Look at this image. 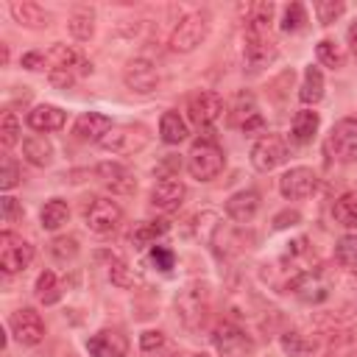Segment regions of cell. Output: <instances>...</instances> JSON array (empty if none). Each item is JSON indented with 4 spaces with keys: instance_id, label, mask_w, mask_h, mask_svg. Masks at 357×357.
<instances>
[{
    "instance_id": "cell-39",
    "label": "cell",
    "mask_w": 357,
    "mask_h": 357,
    "mask_svg": "<svg viewBox=\"0 0 357 357\" xmlns=\"http://www.w3.org/2000/svg\"><path fill=\"white\" fill-rule=\"evenodd\" d=\"M335 257L343 265H357V234H346L335 243Z\"/></svg>"
},
{
    "instance_id": "cell-45",
    "label": "cell",
    "mask_w": 357,
    "mask_h": 357,
    "mask_svg": "<svg viewBox=\"0 0 357 357\" xmlns=\"http://www.w3.org/2000/svg\"><path fill=\"white\" fill-rule=\"evenodd\" d=\"M45 61H47V56L42 53V50H31V53H22V59H20V64L25 67V70H45Z\"/></svg>"
},
{
    "instance_id": "cell-47",
    "label": "cell",
    "mask_w": 357,
    "mask_h": 357,
    "mask_svg": "<svg viewBox=\"0 0 357 357\" xmlns=\"http://www.w3.org/2000/svg\"><path fill=\"white\" fill-rule=\"evenodd\" d=\"M240 128H243V134H262V131H265V117H262L259 112H254Z\"/></svg>"
},
{
    "instance_id": "cell-11",
    "label": "cell",
    "mask_w": 357,
    "mask_h": 357,
    "mask_svg": "<svg viewBox=\"0 0 357 357\" xmlns=\"http://www.w3.org/2000/svg\"><path fill=\"white\" fill-rule=\"evenodd\" d=\"M206 304H209V293L204 284H190L176 296V310L181 315V321L192 329L198 321H204L206 315Z\"/></svg>"
},
{
    "instance_id": "cell-49",
    "label": "cell",
    "mask_w": 357,
    "mask_h": 357,
    "mask_svg": "<svg viewBox=\"0 0 357 357\" xmlns=\"http://www.w3.org/2000/svg\"><path fill=\"white\" fill-rule=\"evenodd\" d=\"M190 357H209L206 351H195V354H190Z\"/></svg>"
},
{
    "instance_id": "cell-48",
    "label": "cell",
    "mask_w": 357,
    "mask_h": 357,
    "mask_svg": "<svg viewBox=\"0 0 357 357\" xmlns=\"http://www.w3.org/2000/svg\"><path fill=\"white\" fill-rule=\"evenodd\" d=\"M346 39H349V50H351V56L357 59V20L349 25V31H346Z\"/></svg>"
},
{
    "instance_id": "cell-42",
    "label": "cell",
    "mask_w": 357,
    "mask_h": 357,
    "mask_svg": "<svg viewBox=\"0 0 357 357\" xmlns=\"http://www.w3.org/2000/svg\"><path fill=\"white\" fill-rule=\"evenodd\" d=\"M0 215H3L6 223H14V220L22 218V204L17 198H11V195H3L0 198Z\"/></svg>"
},
{
    "instance_id": "cell-4",
    "label": "cell",
    "mask_w": 357,
    "mask_h": 357,
    "mask_svg": "<svg viewBox=\"0 0 357 357\" xmlns=\"http://www.w3.org/2000/svg\"><path fill=\"white\" fill-rule=\"evenodd\" d=\"M33 262V245L14 231L0 234V268L3 273H20Z\"/></svg>"
},
{
    "instance_id": "cell-8",
    "label": "cell",
    "mask_w": 357,
    "mask_h": 357,
    "mask_svg": "<svg viewBox=\"0 0 357 357\" xmlns=\"http://www.w3.org/2000/svg\"><path fill=\"white\" fill-rule=\"evenodd\" d=\"M284 159H287V145L279 134H262L251 148V165L259 173H268V170L284 165Z\"/></svg>"
},
{
    "instance_id": "cell-17",
    "label": "cell",
    "mask_w": 357,
    "mask_h": 357,
    "mask_svg": "<svg viewBox=\"0 0 357 357\" xmlns=\"http://www.w3.org/2000/svg\"><path fill=\"white\" fill-rule=\"evenodd\" d=\"M47 59L53 61L56 70H67V73H73L75 78L92 73V61H89L78 47H70V45H53L50 53H47Z\"/></svg>"
},
{
    "instance_id": "cell-24",
    "label": "cell",
    "mask_w": 357,
    "mask_h": 357,
    "mask_svg": "<svg viewBox=\"0 0 357 357\" xmlns=\"http://www.w3.org/2000/svg\"><path fill=\"white\" fill-rule=\"evenodd\" d=\"M22 156L33 167H47L53 162V145L42 134H31V137L22 139Z\"/></svg>"
},
{
    "instance_id": "cell-43",
    "label": "cell",
    "mask_w": 357,
    "mask_h": 357,
    "mask_svg": "<svg viewBox=\"0 0 357 357\" xmlns=\"http://www.w3.org/2000/svg\"><path fill=\"white\" fill-rule=\"evenodd\" d=\"M162 346H165V335H162L159 329H148V332L139 335V349H142V351H156V349H162Z\"/></svg>"
},
{
    "instance_id": "cell-46",
    "label": "cell",
    "mask_w": 357,
    "mask_h": 357,
    "mask_svg": "<svg viewBox=\"0 0 357 357\" xmlns=\"http://www.w3.org/2000/svg\"><path fill=\"white\" fill-rule=\"evenodd\" d=\"M47 78H50V84H53L56 89H67V86L75 84V75H73V73H67V70H56V67L50 70Z\"/></svg>"
},
{
    "instance_id": "cell-34",
    "label": "cell",
    "mask_w": 357,
    "mask_h": 357,
    "mask_svg": "<svg viewBox=\"0 0 357 357\" xmlns=\"http://www.w3.org/2000/svg\"><path fill=\"white\" fill-rule=\"evenodd\" d=\"M279 343H282V351L287 357H307L315 349V343L307 335H301V332H284Z\"/></svg>"
},
{
    "instance_id": "cell-20",
    "label": "cell",
    "mask_w": 357,
    "mask_h": 357,
    "mask_svg": "<svg viewBox=\"0 0 357 357\" xmlns=\"http://www.w3.org/2000/svg\"><path fill=\"white\" fill-rule=\"evenodd\" d=\"M25 123H28L33 131L47 134V131H59V128L67 123V114H64L59 106L39 103V106H33V109L25 114Z\"/></svg>"
},
{
    "instance_id": "cell-5",
    "label": "cell",
    "mask_w": 357,
    "mask_h": 357,
    "mask_svg": "<svg viewBox=\"0 0 357 357\" xmlns=\"http://www.w3.org/2000/svg\"><path fill=\"white\" fill-rule=\"evenodd\" d=\"M84 220H86L89 231H95V234H112L123 223V209L112 198H92L89 206H86V212H84Z\"/></svg>"
},
{
    "instance_id": "cell-32",
    "label": "cell",
    "mask_w": 357,
    "mask_h": 357,
    "mask_svg": "<svg viewBox=\"0 0 357 357\" xmlns=\"http://www.w3.org/2000/svg\"><path fill=\"white\" fill-rule=\"evenodd\" d=\"M315 56H318V61H321L324 67H329V70H340V67L346 64V50H343V45H337L335 39H321V42L315 45Z\"/></svg>"
},
{
    "instance_id": "cell-27",
    "label": "cell",
    "mask_w": 357,
    "mask_h": 357,
    "mask_svg": "<svg viewBox=\"0 0 357 357\" xmlns=\"http://www.w3.org/2000/svg\"><path fill=\"white\" fill-rule=\"evenodd\" d=\"M67 220H70V206H67V201H61V198H50V201L42 206V212H39V223H42V229H47V231L61 229Z\"/></svg>"
},
{
    "instance_id": "cell-9",
    "label": "cell",
    "mask_w": 357,
    "mask_h": 357,
    "mask_svg": "<svg viewBox=\"0 0 357 357\" xmlns=\"http://www.w3.org/2000/svg\"><path fill=\"white\" fill-rule=\"evenodd\" d=\"M329 151L340 162L357 159V117H343L329 131Z\"/></svg>"
},
{
    "instance_id": "cell-30",
    "label": "cell",
    "mask_w": 357,
    "mask_h": 357,
    "mask_svg": "<svg viewBox=\"0 0 357 357\" xmlns=\"http://www.w3.org/2000/svg\"><path fill=\"white\" fill-rule=\"evenodd\" d=\"M33 293H36V298H39L45 307L56 304V301L61 298V284H59V276H56L53 271H42V273L36 276Z\"/></svg>"
},
{
    "instance_id": "cell-6",
    "label": "cell",
    "mask_w": 357,
    "mask_h": 357,
    "mask_svg": "<svg viewBox=\"0 0 357 357\" xmlns=\"http://www.w3.org/2000/svg\"><path fill=\"white\" fill-rule=\"evenodd\" d=\"M145 145H148V131L142 126H112V131L100 139L103 151H112V153H120V156L137 153Z\"/></svg>"
},
{
    "instance_id": "cell-36",
    "label": "cell",
    "mask_w": 357,
    "mask_h": 357,
    "mask_svg": "<svg viewBox=\"0 0 357 357\" xmlns=\"http://www.w3.org/2000/svg\"><path fill=\"white\" fill-rule=\"evenodd\" d=\"M307 25V8L301 6V3H290L287 8H284V14H282V31L284 33H296V31H301Z\"/></svg>"
},
{
    "instance_id": "cell-3",
    "label": "cell",
    "mask_w": 357,
    "mask_h": 357,
    "mask_svg": "<svg viewBox=\"0 0 357 357\" xmlns=\"http://www.w3.org/2000/svg\"><path fill=\"white\" fill-rule=\"evenodd\" d=\"M212 346L218 357H254V340L234 324H220L212 332Z\"/></svg>"
},
{
    "instance_id": "cell-14",
    "label": "cell",
    "mask_w": 357,
    "mask_h": 357,
    "mask_svg": "<svg viewBox=\"0 0 357 357\" xmlns=\"http://www.w3.org/2000/svg\"><path fill=\"white\" fill-rule=\"evenodd\" d=\"M89 357H126L128 354V337L120 329H98L86 340Z\"/></svg>"
},
{
    "instance_id": "cell-15",
    "label": "cell",
    "mask_w": 357,
    "mask_h": 357,
    "mask_svg": "<svg viewBox=\"0 0 357 357\" xmlns=\"http://www.w3.org/2000/svg\"><path fill=\"white\" fill-rule=\"evenodd\" d=\"M279 56V47L273 42V36H259V33H245V50H243V59L251 70H262L268 67L273 59Z\"/></svg>"
},
{
    "instance_id": "cell-19",
    "label": "cell",
    "mask_w": 357,
    "mask_h": 357,
    "mask_svg": "<svg viewBox=\"0 0 357 357\" xmlns=\"http://www.w3.org/2000/svg\"><path fill=\"white\" fill-rule=\"evenodd\" d=\"M287 290H293V296H298V298L307 301V304H318V301H324V298L329 296V287H326L324 276L315 273V271L296 276V279L287 284Z\"/></svg>"
},
{
    "instance_id": "cell-22",
    "label": "cell",
    "mask_w": 357,
    "mask_h": 357,
    "mask_svg": "<svg viewBox=\"0 0 357 357\" xmlns=\"http://www.w3.org/2000/svg\"><path fill=\"white\" fill-rule=\"evenodd\" d=\"M8 11H11L14 22H20L22 28H45V25H50V14L33 0H14L8 6Z\"/></svg>"
},
{
    "instance_id": "cell-26",
    "label": "cell",
    "mask_w": 357,
    "mask_h": 357,
    "mask_svg": "<svg viewBox=\"0 0 357 357\" xmlns=\"http://www.w3.org/2000/svg\"><path fill=\"white\" fill-rule=\"evenodd\" d=\"M187 123L181 120V114L178 112H165L162 114V120H159V137H162V142H167V145H178V142H184L187 139Z\"/></svg>"
},
{
    "instance_id": "cell-38",
    "label": "cell",
    "mask_w": 357,
    "mask_h": 357,
    "mask_svg": "<svg viewBox=\"0 0 357 357\" xmlns=\"http://www.w3.org/2000/svg\"><path fill=\"white\" fill-rule=\"evenodd\" d=\"M109 279H112V284H117V287H131V284L137 282L134 271H131L128 262H123L120 257H112V262H109Z\"/></svg>"
},
{
    "instance_id": "cell-7",
    "label": "cell",
    "mask_w": 357,
    "mask_h": 357,
    "mask_svg": "<svg viewBox=\"0 0 357 357\" xmlns=\"http://www.w3.org/2000/svg\"><path fill=\"white\" fill-rule=\"evenodd\" d=\"M8 329L22 346H36V343L45 340V321L33 307L14 310L11 318H8Z\"/></svg>"
},
{
    "instance_id": "cell-1",
    "label": "cell",
    "mask_w": 357,
    "mask_h": 357,
    "mask_svg": "<svg viewBox=\"0 0 357 357\" xmlns=\"http://www.w3.org/2000/svg\"><path fill=\"white\" fill-rule=\"evenodd\" d=\"M223 167H226V156H223V151L218 148V142H215L212 137L198 139V142L192 145V151L187 153V170H190V176L198 178V181H212V178H218V176L223 173Z\"/></svg>"
},
{
    "instance_id": "cell-12",
    "label": "cell",
    "mask_w": 357,
    "mask_h": 357,
    "mask_svg": "<svg viewBox=\"0 0 357 357\" xmlns=\"http://www.w3.org/2000/svg\"><path fill=\"white\" fill-rule=\"evenodd\" d=\"M123 81L137 95H151L159 86V73L148 59H131L123 70Z\"/></svg>"
},
{
    "instance_id": "cell-16",
    "label": "cell",
    "mask_w": 357,
    "mask_h": 357,
    "mask_svg": "<svg viewBox=\"0 0 357 357\" xmlns=\"http://www.w3.org/2000/svg\"><path fill=\"white\" fill-rule=\"evenodd\" d=\"M190 120L195 126H212L220 120V114L226 112L223 106V98L218 92H198L192 100H190Z\"/></svg>"
},
{
    "instance_id": "cell-29",
    "label": "cell",
    "mask_w": 357,
    "mask_h": 357,
    "mask_svg": "<svg viewBox=\"0 0 357 357\" xmlns=\"http://www.w3.org/2000/svg\"><path fill=\"white\" fill-rule=\"evenodd\" d=\"M332 218L337 226L354 229L357 226V192H343L335 204H332Z\"/></svg>"
},
{
    "instance_id": "cell-33",
    "label": "cell",
    "mask_w": 357,
    "mask_h": 357,
    "mask_svg": "<svg viewBox=\"0 0 357 357\" xmlns=\"http://www.w3.org/2000/svg\"><path fill=\"white\" fill-rule=\"evenodd\" d=\"M78 251H81V245H78V237H73V234H59V237L50 240V257L59 259V262L75 259Z\"/></svg>"
},
{
    "instance_id": "cell-41",
    "label": "cell",
    "mask_w": 357,
    "mask_h": 357,
    "mask_svg": "<svg viewBox=\"0 0 357 357\" xmlns=\"http://www.w3.org/2000/svg\"><path fill=\"white\" fill-rule=\"evenodd\" d=\"M148 259H151V265L159 268V271H170V268L176 265V254H173V248H167V245H153L151 254H148Z\"/></svg>"
},
{
    "instance_id": "cell-37",
    "label": "cell",
    "mask_w": 357,
    "mask_h": 357,
    "mask_svg": "<svg viewBox=\"0 0 357 357\" xmlns=\"http://www.w3.org/2000/svg\"><path fill=\"white\" fill-rule=\"evenodd\" d=\"M346 11V3L343 0H321L315 3V17L321 25H332L335 20H340Z\"/></svg>"
},
{
    "instance_id": "cell-28",
    "label": "cell",
    "mask_w": 357,
    "mask_h": 357,
    "mask_svg": "<svg viewBox=\"0 0 357 357\" xmlns=\"http://www.w3.org/2000/svg\"><path fill=\"white\" fill-rule=\"evenodd\" d=\"M67 31H70L73 39H78V42L92 39V33H95V11H92V8H75V11L70 14V20H67Z\"/></svg>"
},
{
    "instance_id": "cell-21",
    "label": "cell",
    "mask_w": 357,
    "mask_h": 357,
    "mask_svg": "<svg viewBox=\"0 0 357 357\" xmlns=\"http://www.w3.org/2000/svg\"><path fill=\"white\" fill-rule=\"evenodd\" d=\"M259 212V192L257 190H240L226 201V215L234 223H248Z\"/></svg>"
},
{
    "instance_id": "cell-25",
    "label": "cell",
    "mask_w": 357,
    "mask_h": 357,
    "mask_svg": "<svg viewBox=\"0 0 357 357\" xmlns=\"http://www.w3.org/2000/svg\"><path fill=\"white\" fill-rule=\"evenodd\" d=\"M324 89H326L324 73L310 64V67L304 70V81H301V86H298V100H301L304 106H315V103L324 98Z\"/></svg>"
},
{
    "instance_id": "cell-31",
    "label": "cell",
    "mask_w": 357,
    "mask_h": 357,
    "mask_svg": "<svg viewBox=\"0 0 357 357\" xmlns=\"http://www.w3.org/2000/svg\"><path fill=\"white\" fill-rule=\"evenodd\" d=\"M167 229H170L167 220H148V223H139V226L134 229V234H131V243H134V248L153 245L162 234H167Z\"/></svg>"
},
{
    "instance_id": "cell-40",
    "label": "cell",
    "mask_w": 357,
    "mask_h": 357,
    "mask_svg": "<svg viewBox=\"0 0 357 357\" xmlns=\"http://www.w3.org/2000/svg\"><path fill=\"white\" fill-rule=\"evenodd\" d=\"M20 184V165L6 153L3 156V167H0V190H14Z\"/></svg>"
},
{
    "instance_id": "cell-23",
    "label": "cell",
    "mask_w": 357,
    "mask_h": 357,
    "mask_svg": "<svg viewBox=\"0 0 357 357\" xmlns=\"http://www.w3.org/2000/svg\"><path fill=\"white\" fill-rule=\"evenodd\" d=\"M318 126H321L318 112H312V109H298V112L293 114V123H290V137H293V142L310 145V142L315 139V134H318Z\"/></svg>"
},
{
    "instance_id": "cell-2",
    "label": "cell",
    "mask_w": 357,
    "mask_h": 357,
    "mask_svg": "<svg viewBox=\"0 0 357 357\" xmlns=\"http://www.w3.org/2000/svg\"><path fill=\"white\" fill-rule=\"evenodd\" d=\"M209 33V14L206 11H190L178 20V25L170 33V50L173 53H192Z\"/></svg>"
},
{
    "instance_id": "cell-18",
    "label": "cell",
    "mask_w": 357,
    "mask_h": 357,
    "mask_svg": "<svg viewBox=\"0 0 357 357\" xmlns=\"http://www.w3.org/2000/svg\"><path fill=\"white\" fill-rule=\"evenodd\" d=\"M109 131H112V120L106 114H100V112H84L73 123V134L81 142H100Z\"/></svg>"
},
{
    "instance_id": "cell-44",
    "label": "cell",
    "mask_w": 357,
    "mask_h": 357,
    "mask_svg": "<svg viewBox=\"0 0 357 357\" xmlns=\"http://www.w3.org/2000/svg\"><path fill=\"white\" fill-rule=\"evenodd\" d=\"M301 223V212L298 209H282L276 218H273V229H293Z\"/></svg>"
},
{
    "instance_id": "cell-10",
    "label": "cell",
    "mask_w": 357,
    "mask_h": 357,
    "mask_svg": "<svg viewBox=\"0 0 357 357\" xmlns=\"http://www.w3.org/2000/svg\"><path fill=\"white\" fill-rule=\"evenodd\" d=\"M318 190V176L312 167H290L287 173H282L279 178V192L287 201H301L310 198Z\"/></svg>"
},
{
    "instance_id": "cell-13",
    "label": "cell",
    "mask_w": 357,
    "mask_h": 357,
    "mask_svg": "<svg viewBox=\"0 0 357 357\" xmlns=\"http://www.w3.org/2000/svg\"><path fill=\"white\" fill-rule=\"evenodd\" d=\"M184 198H187V187L176 176H162L151 190V206L159 212H176L184 204Z\"/></svg>"
},
{
    "instance_id": "cell-35",
    "label": "cell",
    "mask_w": 357,
    "mask_h": 357,
    "mask_svg": "<svg viewBox=\"0 0 357 357\" xmlns=\"http://www.w3.org/2000/svg\"><path fill=\"white\" fill-rule=\"evenodd\" d=\"M17 142H20V120H17L14 112H3V117H0V145L8 153Z\"/></svg>"
}]
</instances>
